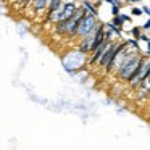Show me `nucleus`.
<instances>
[{
    "label": "nucleus",
    "instance_id": "obj_6",
    "mask_svg": "<svg viewBox=\"0 0 150 150\" xmlns=\"http://www.w3.org/2000/svg\"><path fill=\"white\" fill-rule=\"evenodd\" d=\"M111 24H113V26H116V28H121V26H123V20L120 18V15H118V16H113Z\"/></svg>",
    "mask_w": 150,
    "mask_h": 150
},
{
    "label": "nucleus",
    "instance_id": "obj_8",
    "mask_svg": "<svg viewBox=\"0 0 150 150\" xmlns=\"http://www.w3.org/2000/svg\"><path fill=\"white\" fill-rule=\"evenodd\" d=\"M131 13L137 16V15H142V10H140V8H132V10H131Z\"/></svg>",
    "mask_w": 150,
    "mask_h": 150
},
{
    "label": "nucleus",
    "instance_id": "obj_13",
    "mask_svg": "<svg viewBox=\"0 0 150 150\" xmlns=\"http://www.w3.org/2000/svg\"><path fill=\"white\" fill-rule=\"evenodd\" d=\"M105 2H108V4H113L115 0H105Z\"/></svg>",
    "mask_w": 150,
    "mask_h": 150
},
{
    "label": "nucleus",
    "instance_id": "obj_7",
    "mask_svg": "<svg viewBox=\"0 0 150 150\" xmlns=\"http://www.w3.org/2000/svg\"><path fill=\"white\" fill-rule=\"evenodd\" d=\"M140 34H142L140 28H132V36H134V37H137V39H139V37H140Z\"/></svg>",
    "mask_w": 150,
    "mask_h": 150
},
{
    "label": "nucleus",
    "instance_id": "obj_11",
    "mask_svg": "<svg viewBox=\"0 0 150 150\" xmlns=\"http://www.w3.org/2000/svg\"><path fill=\"white\" fill-rule=\"evenodd\" d=\"M149 28H150V21H147V23L144 24V31H147V29H149Z\"/></svg>",
    "mask_w": 150,
    "mask_h": 150
},
{
    "label": "nucleus",
    "instance_id": "obj_1",
    "mask_svg": "<svg viewBox=\"0 0 150 150\" xmlns=\"http://www.w3.org/2000/svg\"><path fill=\"white\" fill-rule=\"evenodd\" d=\"M98 24L100 23H97V16H94V15H91V13H86L78 24L76 36L81 37V39L86 36H94L97 28H98Z\"/></svg>",
    "mask_w": 150,
    "mask_h": 150
},
{
    "label": "nucleus",
    "instance_id": "obj_10",
    "mask_svg": "<svg viewBox=\"0 0 150 150\" xmlns=\"http://www.w3.org/2000/svg\"><path fill=\"white\" fill-rule=\"evenodd\" d=\"M20 4L21 5H28V4H31V0H20Z\"/></svg>",
    "mask_w": 150,
    "mask_h": 150
},
{
    "label": "nucleus",
    "instance_id": "obj_12",
    "mask_svg": "<svg viewBox=\"0 0 150 150\" xmlns=\"http://www.w3.org/2000/svg\"><path fill=\"white\" fill-rule=\"evenodd\" d=\"M142 11H144V13L149 15V7H144V8H142Z\"/></svg>",
    "mask_w": 150,
    "mask_h": 150
},
{
    "label": "nucleus",
    "instance_id": "obj_2",
    "mask_svg": "<svg viewBox=\"0 0 150 150\" xmlns=\"http://www.w3.org/2000/svg\"><path fill=\"white\" fill-rule=\"evenodd\" d=\"M111 44H113V42H110V40H105L102 45H98L95 50H92V52H91L92 55H91V58H89V65H97L98 58H100V57L103 55L105 52H107V49L111 45Z\"/></svg>",
    "mask_w": 150,
    "mask_h": 150
},
{
    "label": "nucleus",
    "instance_id": "obj_5",
    "mask_svg": "<svg viewBox=\"0 0 150 150\" xmlns=\"http://www.w3.org/2000/svg\"><path fill=\"white\" fill-rule=\"evenodd\" d=\"M82 8H84L86 11H89L91 15H94V16H97V10L94 8V5H92L91 2H82Z\"/></svg>",
    "mask_w": 150,
    "mask_h": 150
},
{
    "label": "nucleus",
    "instance_id": "obj_14",
    "mask_svg": "<svg viewBox=\"0 0 150 150\" xmlns=\"http://www.w3.org/2000/svg\"><path fill=\"white\" fill-rule=\"evenodd\" d=\"M127 2H132V4H134V2H137V0H127Z\"/></svg>",
    "mask_w": 150,
    "mask_h": 150
},
{
    "label": "nucleus",
    "instance_id": "obj_3",
    "mask_svg": "<svg viewBox=\"0 0 150 150\" xmlns=\"http://www.w3.org/2000/svg\"><path fill=\"white\" fill-rule=\"evenodd\" d=\"M62 4L63 0H49L47 2V20H50V16L62 7Z\"/></svg>",
    "mask_w": 150,
    "mask_h": 150
},
{
    "label": "nucleus",
    "instance_id": "obj_4",
    "mask_svg": "<svg viewBox=\"0 0 150 150\" xmlns=\"http://www.w3.org/2000/svg\"><path fill=\"white\" fill-rule=\"evenodd\" d=\"M47 2H49V0H31L34 13H36V15L37 13H42V11L47 8Z\"/></svg>",
    "mask_w": 150,
    "mask_h": 150
},
{
    "label": "nucleus",
    "instance_id": "obj_9",
    "mask_svg": "<svg viewBox=\"0 0 150 150\" xmlns=\"http://www.w3.org/2000/svg\"><path fill=\"white\" fill-rule=\"evenodd\" d=\"M120 18L123 20V23H124V21H127V20H131V18L127 16V15H121V13H120Z\"/></svg>",
    "mask_w": 150,
    "mask_h": 150
}]
</instances>
